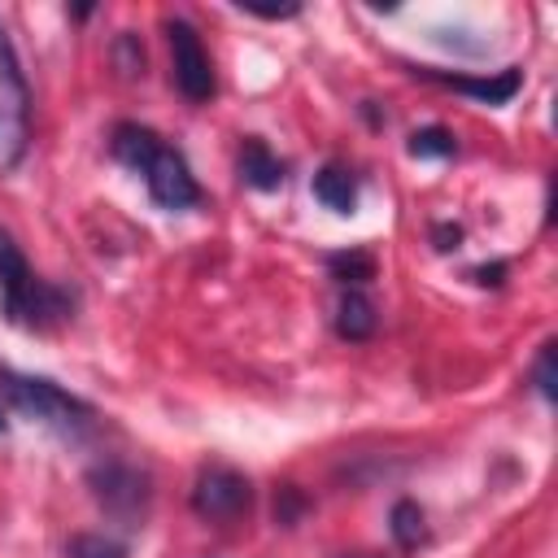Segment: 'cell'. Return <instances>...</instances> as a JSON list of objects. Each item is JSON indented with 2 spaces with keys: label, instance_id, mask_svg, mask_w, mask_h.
<instances>
[{
  "label": "cell",
  "instance_id": "9c48e42d",
  "mask_svg": "<svg viewBox=\"0 0 558 558\" xmlns=\"http://www.w3.org/2000/svg\"><path fill=\"white\" fill-rule=\"evenodd\" d=\"M240 174H244V183L248 187H257V192H275L279 183H283V161L266 148V140H244V153H240Z\"/></svg>",
  "mask_w": 558,
  "mask_h": 558
},
{
  "label": "cell",
  "instance_id": "ffe728a7",
  "mask_svg": "<svg viewBox=\"0 0 558 558\" xmlns=\"http://www.w3.org/2000/svg\"><path fill=\"white\" fill-rule=\"evenodd\" d=\"M240 9H248V13H257V17H270V22H279V17H296V13H301V4H240Z\"/></svg>",
  "mask_w": 558,
  "mask_h": 558
},
{
  "label": "cell",
  "instance_id": "3957f363",
  "mask_svg": "<svg viewBox=\"0 0 558 558\" xmlns=\"http://www.w3.org/2000/svg\"><path fill=\"white\" fill-rule=\"evenodd\" d=\"M31 148V87L0 26V174H13Z\"/></svg>",
  "mask_w": 558,
  "mask_h": 558
},
{
  "label": "cell",
  "instance_id": "6da1fadb",
  "mask_svg": "<svg viewBox=\"0 0 558 558\" xmlns=\"http://www.w3.org/2000/svg\"><path fill=\"white\" fill-rule=\"evenodd\" d=\"M0 305H4V318L17 327H48L65 318V296L31 275L22 248L4 231H0Z\"/></svg>",
  "mask_w": 558,
  "mask_h": 558
},
{
  "label": "cell",
  "instance_id": "7402d4cb",
  "mask_svg": "<svg viewBox=\"0 0 558 558\" xmlns=\"http://www.w3.org/2000/svg\"><path fill=\"white\" fill-rule=\"evenodd\" d=\"M501 275H506V266H501V262H493V266H475V270H471V279H475V283H484V288H497V283H501Z\"/></svg>",
  "mask_w": 558,
  "mask_h": 558
},
{
  "label": "cell",
  "instance_id": "8992f818",
  "mask_svg": "<svg viewBox=\"0 0 558 558\" xmlns=\"http://www.w3.org/2000/svg\"><path fill=\"white\" fill-rule=\"evenodd\" d=\"M253 506V484L248 475H240L235 466H205L196 488H192V510L209 523H231L240 514H248Z\"/></svg>",
  "mask_w": 558,
  "mask_h": 558
},
{
  "label": "cell",
  "instance_id": "5b68a950",
  "mask_svg": "<svg viewBox=\"0 0 558 558\" xmlns=\"http://www.w3.org/2000/svg\"><path fill=\"white\" fill-rule=\"evenodd\" d=\"M166 39H170V74H174V87L192 105L209 100L214 96V65H209V52H205L196 26L183 22V17H170L166 22Z\"/></svg>",
  "mask_w": 558,
  "mask_h": 558
},
{
  "label": "cell",
  "instance_id": "ac0fdd59",
  "mask_svg": "<svg viewBox=\"0 0 558 558\" xmlns=\"http://www.w3.org/2000/svg\"><path fill=\"white\" fill-rule=\"evenodd\" d=\"M301 510H305V497H301L292 484H288V488H279V497H275V519H279V523H292Z\"/></svg>",
  "mask_w": 558,
  "mask_h": 558
},
{
  "label": "cell",
  "instance_id": "ba28073f",
  "mask_svg": "<svg viewBox=\"0 0 558 558\" xmlns=\"http://www.w3.org/2000/svg\"><path fill=\"white\" fill-rule=\"evenodd\" d=\"M427 78H436V83H445V87H453V92H462V96H471V100H480V105H506V100H514V92H519V83H523V74L510 65V70H501V74H493V78H471V74H445V70H423Z\"/></svg>",
  "mask_w": 558,
  "mask_h": 558
},
{
  "label": "cell",
  "instance_id": "30bf717a",
  "mask_svg": "<svg viewBox=\"0 0 558 558\" xmlns=\"http://www.w3.org/2000/svg\"><path fill=\"white\" fill-rule=\"evenodd\" d=\"M336 331L344 340H366L375 331V305L362 288H344L336 301Z\"/></svg>",
  "mask_w": 558,
  "mask_h": 558
},
{
  "label": "cell",
  "instance_id": "9a60e30c",
  "mask_svg": "<svg viewBox=\"0 0 558 558\" xmlns=\"http://www.w3.org/2000/svg\"><path fill=\"white\" fill-rule=\"evenodd\" d=\"M65 558H126V549L105 532H78V536H70Z\"/></svg>",
  "mask_w": 558,
  "mask_h": 558
},
{
  "label": "cell",
  "instance_id": "44dd1931",
  "mask_svg": "<svg viewBox=\"0 0 558 558\" xmlns=\"http://www.w3.org/2000/svg\"><path fill=\"white\" fill-rule=\"evenodd\" d=\"M432 240H436V248H440V253H449V248H458V240H462V227H453V222H440V227H432Z\"/></svg>",
  "mask_w": 558,
  "mask_h": 558
},
{
  "label": "cell",
  "instance_id": "4fadbf2b",
  "mask_svg": "<svg viewBox=\"0 0 558 558\" xmlns=\"http://www.w3.org/2000/svg\"><path fill=\"white\" fill-rule=\"evenodd\" d=\"M388 527H392V541H397L401 549H418V545H423V536H427L423 510H418V501H410V497H401V501L392 506Z\"/></svg>",
  "mask_w": 558,
  "mask_h": 558
},
{
  "label": "cell",
  "instance_id": "d6986e66",
  "mask_svg": "<svg viewBox=\"0 0 558 558\" xmlns=\"http://www.w3.org/2000/svg\"><path fill=\"white\" fill-rule=\"evenodd\" d=\"M118 61H122V74H144V48L131 35L118 39Z\"/></svg>",
  "mask_w": 558,
  "mask_h": 558
},
{
  "label": "cell",
  "instance_id": "8fae6325",
  "mask_svg": "<svg viewBox=\"0 0 558 558\" xmlns=\"http://www.w3.org/2000/svg\"><path fill=\"white\" fill-rule=\"evenodd\" d=\"M157 148H161V135L148 131V126H140V122H122V126L113 131V157H118L122 166H131V170H144Z\"/></svg>",
  "mask_w": 558,
  "mask_h": 558
},
{
  "label": "cell",
  "instance_id": "603a6c76",
  "mask_svg": "<svg viewBox=\"0 0 558 558\" xmlns=\"http://www.w3.org/2000/svg\"><path fill=\"white\" fill-rule=\"evenodd\" d=\"M340 558H371V554H340Z\"/></svg>",
  "mask_w": 558,
  "mask_h": 558
},
{
  "label": "cell",
  "instance_id": "e0dca14e",
  "mask_svg": "<svg viewBox=\"0 0 558 558\" xmlns=\"http://www.w3.org/2000/svg\"><path fill=\"white\" fill-rule=\"evenodd\" d=\"M532 375H536V388H541V397H545V401H554V344H541Z\"/></svg>",
  "mask_w": 558,
  "mask_h": 558
},
{
  "label": "cell",
  "instance_id": "277c9868",
  "mask_svg": "<svg viewBox=\"0 0 558 558\" xmlns=\"http://www.w3.org/2000/svg\"><path fill=\"white\" fill-rule=\"evenodd\" d=\"M87 484H92V497L100 501V510L126 527H140V519L148 514V501H153V488H148V475L126 466V462H96L87 471Z\"/></svg>",
  "mask_w": 558,
  "mask_h": 558
},
{
  "label": "cell",
  "instance_id": "5bb4252c",
  "mask_svg": "<svg viewBox=\"0 0 558 558\" xmlns=\"http://www.w3.org/2000/svg\"><path fill=\"white\" fill-rule=\"evenodd\" d=\"M327 266L344 288H362L366 279H375V257L371 253H331Z\"/></svg>",
  "mask_w": 558,
  "mask_h": 558
},
{
  "label": "cell",
  "instance_id": "7c38bea8",
  "mask_svg": "<svg viewBox=\"0 0 558 558\" xmlns=\"http://www.w3.org/2000/svg\"><path fill=\"white\" fill-rule=\"evenodd\" d=\"M314 196H318L327 209H336V214H353V205H357V183L349 179V170L323 166V170L314 174Z\"/></svg>",
  "mask_w": 558,
  "mask_h": 558
},
{
  "label": "cell",
  "instance_id": "2e32d148",
  "mask_svg": "<svg viewBox=\"0 0 558 558\" xmlns=\"http://www.w3.org/2000/svg\"><path fill=\"white\" fill-rule=\"evenodd\" d=\"M453 135L445 131V126H423V131H414L410 135V157H418V161H427V157H453Z\"/></svg>",
  "mask_w": 558,
  "mask_h": 558
},
{
  "label": "cell",
  "instance_id": "7a4b0ae2",
  "mask_svg": "<svg viewBox=\"0 0 558 558\" xmlns=\"http://www.w3.org/2000/svg\"><path fill=\"white\" fill-rule=\"evenodd\" d=\"M0 397L9 401V410H17L31 423H44L52 432H83L92 423V405L70 397L65 388H57L52 379L39 375H17L9 366H0Z\"/></svg>",
  "mask_w": 558,
  "mask_h": 558
},
{
  "label": "cell",
  "instance_id": "52a82bcc",
  "mask_svg": "<svg viewBox=\"0 0 558 558\" xmlns=\"http://www.w3.org/2000/svg\"><path fill=\"white\" fill-rule=\"evenodd\" d=\"M140 174H144V183H148V196H153L161 209H192V205L201 201L196 174H192L187 161H183L174 148H166V144L148 157V166H144Z\"/></svg>",
  "mask_w": 558,
  "mask_h": 558
},
{
  "label": "cell",
  "instance_id": "cb8c5ba5",
  "mask_svg": "<svg viewBox=\"0 0 558 558\" xmlns=\"http://www.w3.org/2000/svg\"><path fill=\"white\" fill-rule=\"evenodd\" d=\"M0 432H4V414H0Z\"/></svg>",
  "mask_w": 558,
  "mask_h": 558
}]
</instances>
